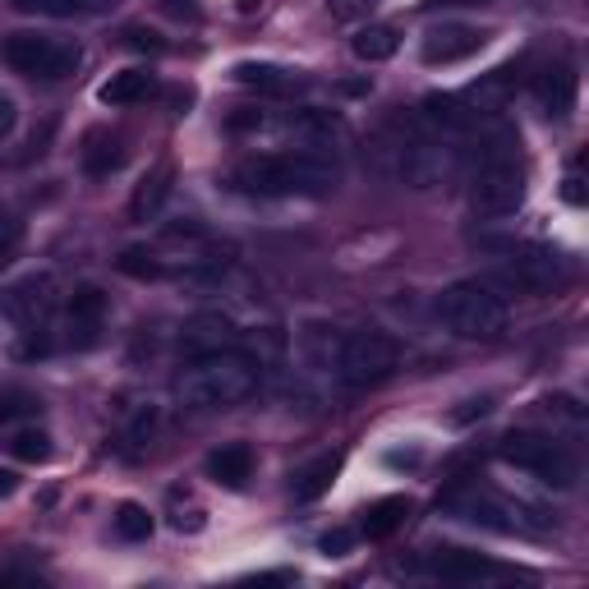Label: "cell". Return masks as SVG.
Here are the masks:
<instances>
[{
	"label": "cell",
	"mask_w": 589,
	"mask_h": 589,
	"mask_svg": "<svg viewBox=\"0 0 589 589\" xmlns=\"http://www.w3.org/2000/svg\"><path fill=\"white\" fill-rule=\"evenodd\" d=\"M10 451L19 460H28V465H42V460H51V433H42V428H19Z\"/></svg>",
	"instance_id": "obj_26"
},
{
	"label": "cell",
	"mask_w": 589,
	"mask_h": 589,
	"mask_svg": "<svg viewBox=\"0 0 589 589\" xmlns=\"http://www.w3.org/2000/svg\"><path fill=\"white\" fill-rule=\"evenodd\" d=\"M571 282V263L567 254L548 250V244H520V250H511L502 263H498V286L511 291V295H552L562 291Z\"/></svg>",
	"instance_id": "obj_7"
},
{
	"label": "cell",
	"mask_w": 589,
	"mask_h": 589,
	"mask_svg": "<svg viewBox=\"0 0 589 589\" xmlns=\"http://www.w3.org/2000/svg\"><path fill=\"white\" fill-rule=\"evenodd\" d=\"M433 6H488V0H433Z\"/></svg>",
	"instance_id": "obj_35"
},
{
	"label": "cell",
	"mask_w": 589,
	"mask_h": 589,
	"mask_svg": "<svg viewBox=\"0 0 589 589\" xmlns=\"http://www.w3.org/2000/svg\"><path fill=\"white\" fill-rule=\"evenodd\" d=\"M291 134L299 143V152H314V158H332V152L341 148V120L332 111H318L308 106L291 120Z\"/></svg>",
	"instance_id": "obj_12"
},
{
	"label": "cell",
	"mask_w": 589,
	"mask_h": 589,
	"mask_svg": "<svg viewBox=\"0 0 589 589\" xmlns=\"http://www.w3.org/2000/svg\"><path fill=\"white\" fill-rule=\"evenodd\" d=\"M226 346H240L235 336V323L226 314H199L190 327L180 332V351L184 355H207V351H226Z\"/></svg>",
	"instance_id": "obj_13"
},
{
	"label": "cell",
	"mask_w": 589,
	"mask_h": 589,
	"mask_svg": "<svg viewBox=\"0 0 589 589\" xmlns=\"http://www.w3.org/2000/svg\"><path fill=\"white\" fill-rule=\"evenodd\" d=\"M125 162V139L120 134H106V130H92L83 139V171L88 175H111Z\"/></svg>",
	"instance_id": "obj_18"
},
{
	"label": "cell",
	"mask_w": 589,
	"mask_h": 589,
	"mask_svg": "<svg viewBox=\"0 0 589 589\" xmlns=\"http://www.w3.org/2000/svg\"><path fill=\"white\" fill-rule=\"evenodd\" d=\"M42 410V400L33 392H23V387H10V392H0V424H10V419H28V415H38Z\"/></svg>",
	"instance_id": "obj_28"
},
{
	"label": "cell",
	"mask_w": 589,
	"mask_h": 589,
	"mask_svg": "<svg viewBox=\"0 0 589 589\" xmlns=\"http://www.w3.org/2000/svg\"><path fill=\"white\" fill-rule=\"evenodd\" d=\"M562 199H567L571 207H585V175H580V166L567 171V180H562Z\"/></svg>",
	"instance_id": "obj_30"
},
{
	"label": "cell",
	"mask_w": 589,
	"mask_h": 589,
	"mask_svg": "<svg viewBox=\"0 0 589 589\" xmlns=\"http://www.w3.org/2000/svg\"><path fill=\"white\" fill-rule=\"evenodd\" d=\"M125 42H130L134 51H162V47H166L158 33H152V28H130V33H125Z\"/></svg>",
	"instance_id": "obj_31"
},
{
	"label": "cell",
	"mask_w": 589,
	"mask_h": 589,
	"mask_svg": "<svg viewBox=\"0 0 589 589\" xmlns=\"http://www.w3.org/2000/svg\"><path fill=\"white\" fill-rule=\"evenodd\" d=\"M488 33L470 23H443V28H428L424 42H419V55L424 65H456V60H470L475 51H484Z\"/></svg>",
	"instance_id": "obj_10"
},
{
	"label": "cell",
	"mask_w": 589,
	"mask_h": 589,
	"mask_svg": "<svg viewBox=\"0 0 589 589\" xmlns=\"http://www.w3.org/2000/svg\"><path fill=\"white\" fill-rule=\"evenodd\" d=\"M120 272L139 276V282H158V276H166V263L152 254V250H139V244H134V250L120 254Z\"/></svg>",
	"instance_id": "obj_27"
},
{
	"label": "cell",
	"mask_w": 589,
	"mask_h": 589,
	"mask_svg": "<svg viewBox=\"0 0 589 589\" xmlns=\"http://www.w3.org/2000/svg\"><path fill=\"white\" fill-rule=\"evenodd\" d=\"M171 199V162H158L143 180L139 190L130 199V222H152V216L162 212V203Z\"/></svg>",
	"instance_id": "obj_16"
},
{
	"label": "cell",
	"mask_w": 589,
	"mask_h": 589,
	"mask_svg": "<svg viewBox=\"0 0 589 589\" xmlns=\"http://www.w3.org/2000/svg\"><path fill=\"white\" fill-rule=\"evenodd\" d=\"M14 120H19V111H14V102L0 92V139H6L10 130H14Z\"/></svg>",
	"instance_id": "obj_33"
},
{
	"label": "cell",
	"mask_w": 589,
	"mask_h": 589,
	"mask_svg": "<svg viewBox=\"0 0 589 589\" xmlns=\"http://www.w3.org/2000/svg\"><path fill=\"white\" fill-rule=\"evenodd\" d=\"M102 327H106V295L98 286L74 291V299L65 308V346H74V351L98 346Z\"/></svg>",
	"instance_id": "obj_11"
},
{
	"label": "cell",
	"mask_w": 589,
	"mask_h": 589,
	"mask_svg": "<svg viewBox=\"0 0 589 589\" xmlns=\"http://www.w3.org/2000/svg\"><path fill=\"white\" fill-rule=\"evenodd\" d=\"M336 470H341V456H318L308 470H299L295 475V502H318L336 484Z\"/></svg>",
	"instance_id": "obj_22"
},
{
	"label": "cell",
	"mask_w": 589,
	"mask_h": 589,
	"mask_svg": "<svg viewBox=\"0 0 589 589\" xmlns=\"http://www.w3.org/2000/svg\"><path fill=\"white\" fill-rule=\"evenodd\" d=\"M539 102L548 115H567L576 106V74L567 65H557V70H544L539 74Z\"/></svg>",
	"instance_id": "obj_21"
},
{
	"label": "cell",
	"mask_w": 589,
	"mask_h": 589,
	"mask_svg": "<svg viewBox=\"0 0 589 589\" xmlns=\"http://www.w3.org/2000/svg\"><path fill=\"white\" fill-rule=\"evenodd\" d=\"M231 74H235V83L258 88V92H276V98H286V92H299V88H304V79H299L295 70L267 65V60H240Z\"/></svg>",
	"instance_id": "obj_15"
},
{
	"label": "cell",
	"mask_w": 589,
	"mask_h": 589,
	"mask_svg": "<svg viewBox=\"0 0 589 589\" xmlns=\"http://www.w3.org/2000/svg\"><path fill=\"white\" fill-rule=\"evenodd\" d=\"M351 51L359 60H368V65H378V60H392L400 51V33H396L392 23H368V28H359V33H355Z\"/></svg>",
	"instance_id": "obj_20"
},
{
	"label": "cell",
	"mask_w": 589,
	"mask_h": 589,
	"mask_svg": "<svg viewBox=\"0 0 589 589\" xmlns=\"http://www.w3.org/2000/svg\"><path fill=\"white\" fill-rule=\"evenodd\" d=\"M396 364H400V346L383 327H359L351 336H341V346H336V378L351 392L378 387L383 378L396 374Z\"/></svg>",
	"instance_id": "obj_5"
},
{
	"label": "cell",
	"mask_w": 589,
	"mask_h": 589,
	"mask_svg": "<svg viewBox=\"0 0 589 589\" xmlns=\"http://www.w3.org/2000/svg\"><path fill=\"white\" fill-rule=\"evenodd\" d=\"M254 392H258V359L240 346L194 355L175 378V396L190 410H235Z\"/></svg>",
	"instance_id": "obj_1"
},
{
	"label": "cell",
	"mask_w": 589,
	"mask_h": 589,
	"mask_svg": "<svg viewBox=\"0 0 589 589\" xmlns=\"http://www.w3.org/2000/svg\"><path fill=\"white\" fill-rule=\"evenodd\" d=\"M525 203V162H520V139L516 134H498L488 139L484 158L475 166V184H470V207L475 216H511L516 207Z\"/></svg>",
	"instance_id": "obj_3"
},
{
	"label": "cell",
	"mask_w": 589,
	"mask_h": 589,
	"mask_svg": "<svg viewBox=\"0 0 589 589\" xmlns=\"http://www.w3.org/2000/svg\"><path fill=\"white\" fill-rule=\"evenodd\" d=\"M152 88H158V83H152V74H148V70H120V74H111V79L102 83L98 98H102L106 106H134V102H143V98H148Z\"/></svg>",
	"instance_id": "obj_19"
},
{
	"label": "cell",
	"mask_w": 589,
	"mask_h": 589,
	"mask_svg": "<svg viewBox=\"0 0 589 589\" xmlns=\"http://www.w3.org/2000/svg\"><path fill=\"white\" fill-rule=\"evenodd\" d=\"M6 492H14V475H10V470H0V498H6Z\"/></svg>",
	"instance_id": "obj_34"
},
{
	"label": "cell",
	"mask_w": 589,
	"mask_h": 589,
	"mask_svg": "<svg viewBox=\"0 0 589 589\" xmlns=\"http://www.w3.org/2000/svg\"><path fill=\"white\" fill-rule=\"evenodd\" d=\"M424 567H428L433 576H443V580H484V576H502L498 562H488V557H479V552H465V548H443V552H433Z\"/></svg>",
	"instance_id": "obj_14"
},
{
	"label": "cell",
	"mask_w": 589,
	"mask_h": 589,
	"mask_svg": "<svg viewBox=\"0 0 589 589\" xmlns=\"http://www.w3.org/2000/svg\"><path fill=\"white\" fill-rule=\"evenodd\" d=\"M115 535L125 539V544H143V539H152V516H148V507H139V502H120V507H115Z\"/></svg>",
	"instance_id": "obj_25"
},
{
	"label": "cell",
	"mask_w": 589,
	"mask_h": 589,
	"mask_svg": "<svg viewBox=\"0 0 589 589\" xmlns=\"http://www.w3.org/2000/svg\"><path fill=\"white\" fill-rule=\"evenodd\" d=\"M406 516H410V498H383L378 507H368L364 535L368 539H387L392 530H400V525H406Z\"/></svg>",
	"instance_id": "obj_23"
},
{
	"label": "cell",
	"mask_w": 589,
	"mask_h": 589,
	"mask_svg": "<svg viewBox=\"0 0 589 589\" xmlns=\"http://www.w3.org/2000/svg\"><path fill=\"white\" fill-rule=\"evenodd\" d=\"M374 6H378V0H327V10H332L336 19H364Z\"/></svg>",
	"instance_id": "obj_29"
},
{
	"label": "cell",
	"mask_w": 589,
	"mask_h": 589,
	"mask_svg": "<svg viewBox=\"0 0 589 589\" xmlns=\"http://www.w3.org/2000/svg\"><path fill=\"white\" fill-rule=\"evenodd\" d=\"M207 475L222 488H244V484H250V475H254V451L244 447V443H231L222 451H212L207 456Z\"/></svg>",
	"instance_id": "obj_17"
},
{
	"label": "cell",
	"mask_w": 589,
	"mask_h": 589,
	"mask_svg": "<svg viewBox=\"0 0 589 589\" xmlns=\"http://www.w3.org/2000/svg\"><path fill=\"white\" fill-rule=\"evenodd\" d=\"M318 548H323V557H346L351 535H346V530H332V535H323V539H318Z\"/></svg>",
	"instance_id": "obj_32"
},
{
	"label": "cell",
	"mask_w": 589,
	"mask_h": 589,
	"mask_svg": "<svg viewBox=\"0 0 589 589\" xmlns=\"http://www.w3.org/2000/svg\"><path fill=\"white\" fill-rule=\"evenodd\" d=\"M14 10L23 14H47V19H74V14H88L98 10L102 0H10Z\"/></svg>",
	"instance_id": "obj_24"
},
{
	"label": "cell",
	"mask_w": 589,
	"mask_h": 589,
	"mask_svg": "<svg viewBox=\"0 0 589 589\" xmlns=\"http://www.w3.org/2000/svg\"><path fill=\"white\" fill-rule=\"evenodd\" d=\"M438 318L460 341H498L507 332V304L484 282H456L438 295Z\"/></svg>",
	"instance_id": "obj_4"
},
{
	"label": "cell",
	"mask_w": 589,
	"mask_h": 589,
	"mask_svg": "<svg viewBox=\"0 0 589 589\" xmlns=\"http://www.w3.org/2000/svg\"><path fill=\"white\" fill-rule=\"evenodd\" d=\"M0 314H6L23 336H33V355H47V327L55 314V282L47 272H28L0 295Z\"/></svg>",
	"instance_id": "obj_8"
},
{
	"label": "cell",
	"mask_w": 589,
	"mask_h": 589,
	"mask_svg": "<svg viewBox=\"0 0 589 589\" xmlns=\"http://www.w3.org/2000/svg\"><path fill=\"white\" fill-rule=\"evenodd\" d=\"M6 60H10V70L28 74V79L60 83V79H70V74L83 65V51H79V42H65V38L14 33V38L6 42Z\"/></svg>",
	"instance_id": "obj_9"
},
{
	"label": "cell",
	"mask_w": 589,
	"mask_h": 589,
	"mask_svg": "<svg viewBox=\"0 0 589 589\" xmlns=\"http://www.w3.org/2000/svg\"><path fill=\"white\" fill-rule=\"evenodd\" d=\"M254 10H263V0H240V14H254Z\"/></svg>",
	"instance_id": "obj_36"
},
{
	"label": "cell",
	"mask_w": 589,
	"mask_h": 589,
	"mask_svg": "<svg viewBox=\"0 0 589 589\" xmlns=\"http://www.w3.org/2000/svg\"><path fill=\"white\" fill-rule=\"evenodd\" d=\"M498 456L507 465H516V470L535 475L539 484L548 488H576L580 479V465L576 456L552 438V433H535V428H520V433H507V438L498 443Z\"/></svg>",
	"instance_id": "obj_6"
},
{
	"label": "cell",
	"mask_w": 589,
	"mask_h": 589,
	"mask_svg": "<svg viewBox=\"0 0 589 589\" xmlns=\"http://www.w3.org/2000/svg\"><path fill=\"white\" fill-rule=\"evenodd\" d=\"M244 194L263 199H323L336 190V162L314 152H276V158H250L231 175Z\"/></svg>",
	"instance_id": "obj_2"
}]
</instances>
